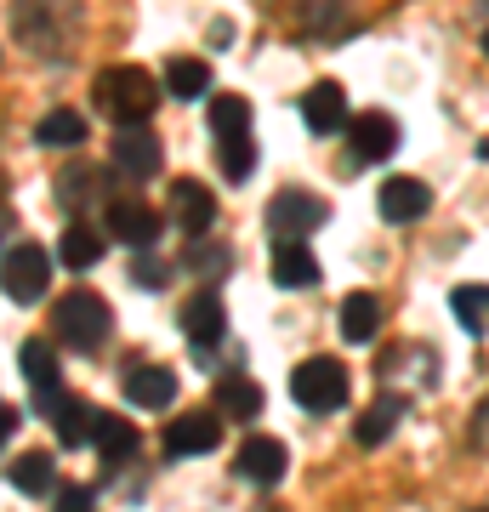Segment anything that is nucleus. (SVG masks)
Wrapping results in <instances>:
<instances>
[{"label": "nucleus", "mask_w": 489, "mask_h": 512, "mask_svg": "<svg viewBox=\"0 0 489 512\" xmlns=\"http://www.w3.org/2000/svg\"><path fill=\"white\" fill-rule=\"evenodd\" d=\"M126 399L137 404V410H165V404L177 399V370L131 359V365H126Z\"/></svg>", "instance_id": "obj_13"}, {"label": "nucleus", "mask_w": 489, "mask_h": 512, "mask_svg": "<svg viewBox=\"0 0 489 512\" xmlns=\"http://www.w3.org/2000/svg\"><path fill=\"white\" fill-rule=\"evenodd\" d=\"M103 251H109V239L97 234L91 222H69V228H63V239H57V262H63V268H74V274L97 268V262H103Z\"/></svg>", "instance_id": "obj_19"}, {"label": "nucleus", "mask_w": 489, "mask_h": 512, "mask_svg": "<svg viewBox=\"0 0 489 512\" xmlns=\"http://www.w3.org/2000/svg\"><path fill=\"white\" fill-rule=\"evenodd\" d=\"M12 484H18L23 495L52 490V450H23V456L12 461Z\"/></svg>", "instance_id": "obj_27"}, {"label": "nucleus", "mask_w": 489, "mask_h": 512, "mask_svg": "<svg viewBox=\"0 0 489 512\" xmlns=\"http://www.w3.org/2000/svg\"><path fill=\"white\" fill-rule=\"evenodd\" d=\"M234 473H239V478H251V484H279V478L290 473V450H285L279 439H268V433H256V439L239 444Z\"/></svg>", "instance_id": "obj_9"}, {"label": "nucleus", "mask_w": 489, "mask_h": 512, "mask_svg": "<svg viewBox=\"0 0 489 512\" xmlns=\"http://www.w3.org/2000/svg\"><path fill=\"white\" fill-rule=\"evenodd\" d=\"M165 92L171 97H205L211 92V63H205V57H171V69H165Z\"/></svg>", "instance_id": "obj_25"}, {"label": "nucleus", "mask_w": 489, "mask_h": 512, "mask_svg": "<svg viewBox=\"0 0 489 512\" xmlns=\"http://www.w3.org/2000/svg\"><path fill=\"white\" fill-rule=\"evenodd\" d=\"M484 154H489V148H484Z\"/></svg>", "instance_id": "obj_37"}, {"label": "nucleus", "mask_w": 489, "mask_h": 512, "mask_svg": "<svg viewBox=\"0 0 489 512\" xmlns=\"http://www.w3.org/2000/svg\"><path fill=\"white\" fill-rule=\"evenodd\" d=\"M0 256H6V251H0Z\"/></svg>", "instance_id": "obj_36"}, {"label": "nucleus", "mask_w": 489, "mask_h": 512, "mask_svg": "<svg viewBox=\"0 0 489 512\" xmlns=\"http://www.w3.org/2000/svg\"><path fill=\"white\" fill-rule=\"evenodd\" d=\"M217 416H234V421H256L262 416V387L251 376H217Z\"/></svg>", "instance_id": "obj_21"}, {"label": "nucleus", "mask_w": 489, "mask_h": 512, "mask_svg": "<svg viewBox=\"0 0 489 512\" xmlns=\"http://www.w3.org/2000/svg\"><path fill=\"white\" fill-rule=\"evenodd\" d=\"M46 410H52V427H57V444H63V450L91 444V433H97V410H91L86 399H63V393H57Z\"/></svg>", "instance_id": "obj_18"}, {"label": "nucleus", "mask_w": 489, "mask_h": 512, "mask_svg": "<svg viewBox=\"0 0 489 512\" xmlns=\"http://www.w3.org/2000/svg\"><path fill=\"white\" fill-rule=\"evenodd\" d=\"M484 52H489V35H484Z\"/></svg>", "instance_id": "obj_34"}, {"label": "nucleus", "mask_w": 489, "mask_h": 512, "mask_svg": "<svg viewBox=\"0 0 489 512\" xmlns=\"http://www.w3.org/2000/svg\"><path fill=\"white\" fill-rule=\"evenodd\" d=\"M399 416H404V399H399V393H387V399H376L359 421H353V439L370 450V444H381L387 433H393V427H399Z\"/></svg>", "instance_id": "obj_23"}, {"label": "nucleus", "mask_w": 489, "mask_h": 512, "mask_svg": "<svg viewBox=\"0 0 489 512\" xmlns=\"http://www.w3.org/2000/svg\"><path fill=\"white\" fill-rule=\"evenodd\" d=\"M52 330H57V342H63V348L97 353L103 342H109V330H114V308L97 291H69V296H57Z\"/></svg>", "instance_id": "obj_2"}, {"label": "nucleus", "mask_w": 489, "mask_h": 512, "mask_svg": "<svg viewBox=\"0 0 489 512\" xmlns=\"http://www.w3.org/2000/svg\"><path fill=\"white\" fill-rule=\"evenodd\" d=\"M52 285V256L40 251V245H12V251L0 256V291L12 296V302H40Z\"/></svg>", "instance_id": "obj_5"}, {"label": "nucleus", "mask_w": 489, "mask_h": 512, "mask_svg": "<svg viewBox=\"0 0 489 512\" xmlns=\"http://www.w3.org/2000/svg\"><path fill=\"white\" fill-rule=\"evenodd\" d=\"M376 205L387 222H416L433 211V188L421 183V177H387V183L376 188Z\"/></svg>", "instance_id": "obj_12"}, {"label": "nucleus", "mask_w": 489, "mask_h": 512, "mask_svg": "<svg viewBox=\"0 0 489 512\" xmlns=\"http://www.w3.org/2000/svg\"><path fill=\"white\" fill-rule=\"evenodd\" d=\"M376 330H381V296L353 291L342 302V336H347V342H370Z\"/></svg>", "instance_id": "obj_22"}, {"label": "nucleus", "mask_w": 489, "mask_h": 512, "mask_svg": "<svg viewBox=\"0 0 489 512\" xmlns=\"http://www.w3.org/2000/svg\"><path fill=\"white\" fill-rule=\"evenodd\" d=\"M472 512H489V507H472Z\"/></svg>", "instance_id": "obj_35"}, {"label": "nucleus", "mask_w": 489, "mask_h": 512, "mask_svg": "<svg viewBox=\"0 0 489 512\" xmlns=\"http://www.w3.org/2000/svg\"><path fill=\"white\" fill-rule=\"evenodd\" d=\"M330 217V205L308 188H279L268 200V228H273V245H308V234Z\"/></svg>", "instance_id": "obj_4"}, {"label": "nucleus", "mask_w": 489, "mask_h": 512, "mask_svg": "<svg viewBox=\"0 0 489 512\" xmlns=\"http://www.w3.org/2000/svg\"><path fill=\"white\" fill-rule=\"evenodd\" d=\"M450 313L461 319L467 336H484V330H489V285H455V291H450Z\"/></svg>", "instance_id": "obj_24"}, {"label": "nucleus", "mask_w": 489, "mask_h": 512, "mask_svg": "<svg viewBox=\"0 0 489 512\" xmlns=\"http://www.w3.org/2000/svg\"><path fill=\"white\" fill-rule=\"evenodd\" d=\"M302 120H308L313 137H330V131H347L353 114H347V92L336 80H319L308 97H302Z\"/></svg>", "instance_id": "obj_14"}, {"label": "nucleus", "mask_w": 489, "mask_h": 512, "mask_svg": "<svg viewBox=\"0 0 489 512\" xmlns=\"http://www.w3.org/2000/svg\"><path fill=\"white\" fill-rule=\"evenodd\" d=\"M103 228H109L120 245H131V251H154L160 234H165V217L154 211V205H143V200H114Z\"/></svg>", "instance_id": "obj_7"}, {"label": "nucleus", "mask_w": 489, "mask_h": 512, "mask_svg": "<svg viewBox=\"0 0 489 512\" xmlns=\"http://www.w3.org/2000/svg\"><path fill=\"white\" fill-rule=\"evenodd\" d=\"M91 188H103V177H97L91 165H74V171H63V183H57V205H69V211H74Z\"/></svg>", "instance_id": "obj_30"}, {"label": "nucleus", "mask_w": 489, "mask_h": 512, "mask_svg": "<svg viewBox=\"0 0 489 512\" xmlns=\"http://www.w3.org/2000/svg\"><path fill=\"white\" fill-rule=\"evenodd\" d=\"M268 274L279 291H308V285H319V256L308 245H273Z\"/></svg>", "instance_id": "obj_17"}, {"label": "nucleus", "mask_w": 489, "mask_h": 512, "mask_svg": "<svg viewBox=\"0 0 489 512\" xmlns=\"http://www.w3.org/2000/svg\"><path fill=\"white\" fill-rule=\"evenodd\" d=\"M347 393H353V376H347L342 359H302V365L290 370V399L313 410V416H325V410H342Z\"/></svg>", "instance_id": "obj_3"}, {"label": "nucleus", "mask_w": 489, "mask_h": 512, "mask_svg": "<svg viewBox=\"0 0 489 512\" xmlns=\"http://www.w3.org/2000/svg\"><path fill=\"white\" fill-rule=\"evenodd\" d=\"M18 365H23V376H29V387H35V399H57V387H63V365H57V348L46 342V336H29V342H23Z\"/></svg>", "instance_id": "obj_16"}, {"label": "nucleus", "mask_w": 489, "mask_h": 512, "mask_svg": "<svg viewBox=\"0 0 489 512\" xmlns=\"http://www.w3.org/2000/svg\"><path fill=\"white\" fill-rule=\"evenodd\" d=\"M91 97H97V109L109 114L114 126L131 131V126H148V114L160 109V80L148 69H137V63H114V69L97 74Z\"/></svg>", "instance_id": "obj_1"}, {"label": "nucleus", "mask_w": 489, "mask_h": 512, "mask_svg": "<svg viewBox=\"0 0 489 512\" xmlns=\"http://www.w3.org/2000/svg\"><path fill=\"white\" fill-rule=\"evenodd\" d=\"M399 154V120L393 114H359L353 126H347V160L353 165H381V160H393Z\"/></svg>", "instance_id": "obj_6"}, {"label": "nucleus", "mask_w": 489, "mask_h": 512, "mask_svg": "<svg viewBox=\"0 0 489 512\" xmlns=\"http://www.w3.org/2000/svg\"><path fill=\"white\" fill-rule=\"evenodd\" d=\"M18 421H23V410H12V404L0 399V444H6L12 433H18Z\"/></svg>", "instance_id": "obj_33"}, {"label": "nucleus", "mask_w": 489, "mask_h": 512, "mask_svg": "<svg viewBox=\"0 0 489 512\" xmlns=\"http://www.w3.org/2000/svg\"><path fill=\"white\" fill-rule=\"evenodd\" d=\"M97 507V495L86 490V484H63L57 490V512H91Z\"/></svg>", "instance_id": "obj_32"}, {"label": "nucleus", "mask_w": 489, "mask_h": 512, "mask_svg": "<svg viewBox=\"0 0 489 512\" xmlns=\"http://www.w3.org/2000/svg\"><path fill=\"white\" fill-rule=\"evenodd\" d=\"M35 143H40V148H74V143H86V114L52 109V114L35 126Z\"/></svg>", "instance_id": "obj_26"}, {"label": "nucleus", "mask_w": 489, "mask_h": 512, "mask_svg": "<svg viewBox=\"0 0 489 512\" xmlns=\"http://www.w3.org/2000/svg\"><path fill=\"white\" fill-rule=\"evenodd\" d=\"M217 165H222V177H251V165H256V143H251V131L245 137H222L217 143Z\"/></svg>", "instance_id": "obj_29"}, {"label": "nucleus", "mask_w": 489, "mask_h": 512, "mask_svg": "<svg viewBox=\"0 0 489 512\" xmlns=\"http://www.w3.org/2000/svg\"><path fill=\"white\" fill-rule=\"evenodd\" d=\"M109 154H114V165H120V171H126V177H154V171H160V160H165L160 137H154V131H148V126L114 131Z\"/></svg>", "instance_id": "obj_11"}, {"label": "nucleus", "mask_w": 489, "mask_h": 512, "mask_svg": "<svg viewBox=\"0 0 489 512\" xmlns=\"http://www.w3.org/2000/svg\"><path fill=\"white\" fill-rule=\"evenodd\" d=\"M222 444V416L217 410H188L165 427V456L171 461H188V456H205Z\"/></svg>", "instance_id": "obj_8"}, {"label": "nucleus", "mask_w": 489, "mask_h": 512, "mask_svg": "<svg viewBox=\"0 0 489 512\" xmlns=\"http://www.w3.org/2000/svg\"><path fill=\"white\" fill-rule=\"evenodd\" d=\"M131 285H137V291H165V262L154 251H143L131 262Z\"/></svg>", "instance_id": "obj_31"}, {"label": "nucleus", "mask_w": 489, "mask_h": 512, "mask_svg": "<svg viewBox=\"0 0 489 512\" xmlns=\"http://www.w3.org/2000/svg\"><path fill=\"white\" fill-rule=\"evenodd\" d=\"M211 131H217V137H245V131H251V103L239 92L211 97Z\"/></svg>", "instance_id": "obj_28"}, {"label": "nucleus", "mask_w": 489, "mask_h": 512, "mask_svg": "<svg viewBox=\"0 0 489 512\" xmlns=\"http://www.w3.org/2000/svg\"><path fill=\"white\" fill-rule=\"evenodd\" d=\"M171 217H177V228L188 239H200L211 222H217V200H211V188L194 183V177H182V183H171Z\"/></svg>", "instance_id": "obj_15"}, {"label": "nucleus", "mask_w": 489, "mask_h": 512, "mask_svg": "<svg viewBox=\"0 0 489 512\" xmlns=\"http://www.w3.org/2000/svg\"><path fill=\"white\" fill-rule=\"evenodd\" d=\"M91 444H97V461L120 467V461H131V450H137V427H131L126 416L97 410V433H91Z\"/></svg>", "instance_id": "obj_20"}, {"label": "nucleus", "mask_w": 489, "mask_h": 512, "mask_svg": "<svg viewBox=\"0 0 489 512\" xmlns=\"http://www.w3.org/2000/svg\"><path fill=\"white\" fill-rule=\"evenodd\" d=\"M177 325H182V336H188L194 348H211V342H222V330H228V308H222L217 291H200V296L182 302Z\"/></svg>", "instance_id": "obj_10"}]
</instances>
